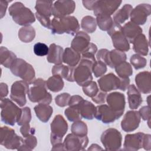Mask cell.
Returning <instances> with one entry per match:
<instances>
[{
  "label": "cell",
  "instance_id": "1",
  "mask_svg": "<svg viewBox=\"0 0 151 151\" xmlns=\"http://www.w3.org/2000/svg\"><path fill=\"white\" fill-rule=\"evenodd\" d=\"M79 29V22L74 16L54 17L51 20L50 29L52 34L66 33L74 35L78 32Z\"/></svg>",
  "mask_w": 151,
  "mask_h": 151
},
{
  "label": "cell",
  "instance_id": "2",
  "mask_svg": "<svg viewBox=\"0 0 151 151\" xmlns=\"http://www.w3.org/2000/svg\"><path fill=\"white\" fill-rule=\"evenodd\" d=\"M95 61L94 56L82 55L74 73V81L78 86L83 87L93 80L92 67Z\"/></svg>",
  "mask_w": 151,
  "mask_h": 151
},
{
  "label": "cell",
  "instance_id": "3",
  "mask_svg": "<svg viewBox=\"0 0 151 151\" xmlns=\"http://www.w3.org/2000/svg\"><path fill=\"white\" fill-rule=\"evenodd\" d=\"M9 14L17 24L29 26L35 21V17L31 10L21 2L13 3L9 8Z\"/></svg>",
  "mask_w": 151,
  "mask_h": 151
},
{
  "label": "cell",
  "instance_id": "4",
  "mask_svg": "<svg viewBox=\"0 0 151 151\" xmlns=\"http://www.w3.org/2000/svg\"><path fill=\"white\" fill-rule=\"evenodd\" d=\"M32 84L27 94L29 100L32 103L50 104L52 101V96L47 91L46 81L38 78L35 80Z\"/></svg>",
  "mask_w": 151,
  "mask_h": 151
},
{
  "label": "cell",
  "instance_id": "5",
  "mask_svg": "<svg viewBox=\"0 0 151 151\" xmlns=\"http://www.w3.org/2000/svg\"><path fill=\"white\" fill-rule=\"evenodd\" d=\"M1 121L10 126L17 123L21 114V109L8 98L1 99Z\"/></svg>",
  "mask_w": 151,
  "mask_h": 151
},
{
  "label": "cell",
  "instance_id": "6",
  "mask_svg": "<svg viewBox=\"0 0 151 151\" xmlns=\"http://www.w3.org/2000/svg\"><path fill=\"white\" fill-rule=\"evenodd\" d=\"M10 70L14 76L21 78L28 84H32L35 80L34 68L22 58H17L12 63Z\"/></svg>",
  "mask_w": 151,
  "mask_h": 151
},
{
  "label": "cell",
  "instance_id": "7",
  "mask_svg": "<svg viewBox=\"0 0 151 151\" xmlns=\"http://www.w3.org/2000/svg\"><path fill=\"white\" fill-rule=\"evenodd\" d=\"M50 142L53 146L61 143L64 136L68 130V124L64 118L60 114L56 115L50 124Z\"/></svg>",
  "mask_w": 151,
  "mask_h": 151
},
{
  "label": "cell",
  "instance_id": "8",
  "mask_svg": "<svg viewBox=\"0 0 151 151\" xmlns=\"http://www.w3.org/2000/svg\"><path fill=\"white\" fill-rule=\"evenodd\" d=\"M100 140L106 150H118L122 146V136L116 129L109 128L102 133Z\"/></svg>",
  "mask_w": 151,
  "mask_h": 151
},
{
  "label": "cell",
  "instance_id": "9",
  "mask_svg": "<svg viewBox=\"0 0 151 151\" xmlns=\"http://www.w3.org/2000/svg\"><path fill=\"white\" fill-rule=\"evenodd\" d=\"M52 5V1H37L35 2V17L40 24L48 29H50L51 27Z\"/></svg>",
  "mask_w": 151,
  "mask_h": 151
},
{
  "label": "cell",
  "instance_id": "10",
  "mask_svg": "<svg viewBox=\"0 0 151 151\" xmlns=\"http://www.w3.org/2000/svg\"><path fill=\"white\" fill-rule=\"evenodd\" d=\"M24 139L18 136L14 129L7 126L1 127L0 144L8 149H17L22 145Z\"/></svg>",
  "mask_w": 151,
  "mask_h": 151
},
{
  "label": "cell",
  "instance_id": "11",
  "mask_svg": "<svg viewBox=\"0 0 151 151\" xmlns=\"http://www.w3.org/2000/svg\"><path fill=\"white\" fill-rule=\"evenodd\" d=\"M29 89V84L25 81H15L11 87V99L19 106H24L27 103L26 94H28Z\"/></svg>",
  "mask_w": 151,
  "mask_h": 151
},
{
  "label": "cell",
  "instance_id": "12",
  "mask_svg": "<svg viewBox=\"0 0 151 151\" xmlns=\"http://www.w3.org/2000/svg\"><path fill=\"white\" fill-rule=\"evenodd\" d=\"M107 34L111 37L113 45L115 49L124 52L130 50V44L122 32V26L113 24L107 31Z\"/></svg>",
  "mask_w": 151,
  "mask_h": 151
},
{
  "label": "cell",
  "instance_id": "13",
  "mask_svg": "<svg viewBox=\"0 0 151 151\" xmlns=\"http://www.w3.org/2000/svg\"><path fill=\"white\" fill-rule=\"evenodd\" d=\"M122 1L95 0L93 6V12L96 17L100 15L111 16L121 5Z\"/></svg>",
  "mask_w": 151,
  "mask_h": 151
},
{
  "label": "cell",
  "instance_id": "14",
  "mask_svg": "<svg viewBox=\"0 0 151 151\" xmlns=\"http://www.w3.org/2000/svg\"><path fill=\"white\" fill-rule=\"evenodd\" d=\"M63 143L66 150H84L88 145V138L87 135L80 136L70 133L65 137Z\"/></svg>",
  "mask_w": 151,
  "mask_h": 151
},
{
  "label": "cell",
  "instance_id": "15",
  "mask_svg": "<svg viewBox=\"0 0 151 151\" xmlns=\"http://www.w3.org/2000/svg\"><path fill=\"white\" fill-rule=\"evenodd\" d=\"M122 115V113L114 111L108 105L104 104L96 106L94 117L103 123L108 124L114 122Z\"/></svg>",
  "mask_w": 151,
  "mask_h": 151
},
{
  "label": "cell",
  "instance_id": "16",
  "mask_svg": "<svg viewBox=\"0 0 151 151\" xmlns=\"http://www.w3.org/2000/svg\"><path fill=\"white\" fill-rule=\"evenodd\" d=\"M151 6L149 4H140L132 10L130 18V21L135 24L143 25L147 21V17L150 15Z\"/></svg>",
  "mask_w": 151,
  "mask_h": 151
},
{
  "label": "cell",
  "instance_id": "17",
  "mask_svg": "<svg viewBox=\"0 0 151 151\" xmlns=\"http://www.w3.org/2000/svg\"><path fill=\"white\" fill-rule=\"evenodd\" d=\"M76 3L73 0H60L54 2L52 5V14L54 17L68 16L74 12Z\"/></svg>",
  "mask_w": 151,
  "mask_h": 151
},
{
  "label": "cell",
  "instance_id": "18",
  "mask_svg": "<svg viewBox=\"0 0 151 151\" xmlns=\"http://www.w3.org/2000/svg\"><path fill=\"white\" fill-rule=\"evenodd\" d=\"M140 116L137 111L129 110L126 113L121 122V127L126 132L135 130L140 123Z\"/></svg>",
  "mask_w": 151,
  "mask_h": 151
},
{
  "label": "cell",
  "instance_id": "19",
  "mask_svg": "<svg viewBox=\"0 0 151 151\" xmlns=\"http://www.w3.org/2000/svg\"><path fill=\"white\" fill-rule=\"evenodd\" d=\"M100 89L104 92L110 91L119 89L120 85V78L113 73H109L104 75L98 80Z\"/></svg>",
  "mask_w": 151,
  "mask_h": 151
},
{
  "label": "cell",
  "instance_id": "20",
  "mask_svg": "<svg viewBox=\"0 0 151 151\" xmlns=\"http://www.w3.org/2000/svg\"><path fill=\"white\" fill-rule=\"evenodd\" d=\"M108 106L114 111L123 114L126 101L125 96L120 92H112L107 94L106 100Z\"/></svg>",
  "mask_w": 151,
  "mask_h": 151
},
{
  "label": "cell",
  "instance_id": "21",
  "mask_svg": "<svg viewBox=\"0 0 151 151\" xmlns=\"http://www.w3.org/2000/svg\"><path fill=\"white\" fill-rule=\"evenodd\" d=\"M144 135L145 133L142 132L126 134L124 137L123 150L136 151L142 148Z\"/></svg>",
  "mask_w": 151,
  "mask_h": 151
},
{
  "label": "cell",
  "instance_id": "22",
  "mask_svg": "<svg viewBox=\"0 0 151 151\" xmlns=\"http://www.w3.org/2000/svg\"><path fill=\"white\" fill-rule=\"evenodd\" d=\"M90 37L84 31H78L73 39L71 43V48L79 53H82L89 45Z\"/></svg>",
  "mask_w": 151,
  "mask_h": 151
},
{
  "label": "cell",
  "instance_id": "23",
  "mask_svg": "<svg viewBox=\"0 0 151 151\" xmlns=\"http://www.w3.org/2000/svg\"><path fill=\"white\" fill-rule=\"evenodd\" d=\"M135 83L140 92L143 94L150 93V73L149 71H145L137 74L135 76Z\"/></svg>",
  "mask_w": 151,
  "mask_h": 151
},
{
  "label": "cell",
  "instance_id": "24",
  "mask_svg": "<svg viewBox=\"0 0 151 151\" xmlns=\"http://www.w3.org/2000/svg\"><path fill=\"white\" fill-rule=\"evenodd\" d=\"M75 67L68 65H65L62 64L54 65L52 68L51 72L52 75L60 76L68 81L73 82L74 81V73Z\"/></svg>",
  "mask_w": 151,
  "mask_h": 151
},
{
  "label": "cell",
  "instance_id": "25",
  "mask_svg": "<svg viewBox=\"0 0 151 151\" xmlns=\"http://www.w3.org/2000/svg\"><path fill=\"white\" fill-rule=\"evenodd\" d=\"M122 32L129 42L133 43L136 37L139 34H142L143 30L140 26L132 21H129L122 27Z\"/></svg>",
  "mask_w": 151,
  "mask_h": 151
},
{
  "label": "cell",
  "instance_id": "26",
  "mask_svg": "<svg viewBox=\"0 0 151 151\" xmlns=\"http://www.w3.org/2000/svg\"><path fill=\"white\" fill-rule=\"evenodd\" d=\"M128 103L130 109L134 110L137 109L142 103V97L140 92L134 84L129 85L127 88Z\"/></svg>",
  "mask_w": 151,
  "mask_h": 151
},
{
  "label": "cell",
  "instance_id": "27",
  "mask_svg": "<svg viewBox=\"0 0 151 151\" xmlns=\"http://www.w3.org/2000/svg\"><path fill=\"white\" fill-rule=\"evenodd\" d=\"M63 52L64 50L62 47L54 43L50 44L47 57L48 62L55 65L61 64L63 63Z\"/></svg>",
  "mask_w": 151,
  "mask_h": 151
},
{
  "label": "cell",
  "instance_id": "28",
  "mask_svg": "<svg viewBox=\"0 0 151 151\" xmlns=\"http://www.w3.org/2000/svg\"><path fill=\"white\" fill-rule=\"evenodd\" d=\"M126 58V54L124 52L114 49L109 51L106 58L105 64L109 65L110 68H114L115 66L120 63L125 61Z\"/></svg>",
  "mask_w": 151,
  "mask_h": 151
},
{
  "label": "cell",
  "instance_id": "29",
  "mask_svg": "<svg viewBox=\"0 0 151 151\" xmlns=\"http://www.w3.org/2000/svg\"><path fill=\"white\" fill-rule=\"evenodd\" d=\"M133 49L134 51L140 55L146 56L149 52L148 42L143 34L137 35L133 41Z\"/></svg>",
  "mask_w": 151,
  "mask_h": 151
},
{
  "label": "cell",
  "instance_id": "30",
  "mask_svg": "<svg viewBox=\"0 0 151 151\" xmlns=\"http://www.w3.org/2000/svg\"><path fill=\"white\" fill-rule=\"evenodd\" d=\"M38 119L43 123H47L53 113V109L49 104L39 103L34 108Z\"/></svg>",
  "mask_w": 151,
  "mask_h": 151
},
{
  "label": "cell",
  "instance_id": "31",
  "mask_svg": "<svg viewBox=\"0 0 151 151\" xmlns=\"http://www.w3.org/2000/svg\"><path fill=\"white\" fill-rule=\"evenodd\" d=\"M81 60L80 53L70 47L66 48L63 52V62L68 65L76 67Z\"/></svg>",
  "mask_w": 151,
  "mask_h": 151
},
{
  "label": "cell",
  "instance_id": "32",
  "mask_svg": "<svg viewBox=\"0 0 151 151\" xmlns=\"http://www.w3.org/2000/svg\"><path fill=\"white\" fill-rule=\"evenodd\" d=\"M132 9L133 7L130 4H124L114 14L113 17L114 24L117 25H121L122 24L129 19Z\"/></svg>",
  "mask_w": 151,
  "mask_h": 151
},
{
  "label": "cell",
  "instance_id": "33",
  "mask_svg": "<svg viewBox=\"0 0 151 151\" xmlns=\"http://www.w3.org/2000/svg\"><path fill=\"white\" fill-rule=\"evenodd\" d=\"M79 109L82 118L92 120L94 118L96 107L90 101L84 100L79 104Z\"/></svg>",
  "mask_w": 151,
  "mask_h": 151
},
{
  "label": "cell",
  "instance_id": "34",
  "mask_svg": "<svg viewBox=\"0 0 151 151\" xmlns=\"http://www.w3.org/2000/svg\"><path fill=\"white\" fill-rule=\"evenodd\" d=\"M17 58V55L6 47L1 46L0 48L1 64L7 68H10L12 63Z\"/></svg>",
  "mask_w": 151,
  "mask_h": 151
},
{
  "label": "cell",
  "instance_id": "35",
  "mask_svg": "<svg viewBox=\"0 0 151 151\" xmlns=\"http://www.w3.org/2000/svg\"><path fill=\"white\" fill-rule=\"evenodd\" d=\"M47 87L50 91L56 93L61 91L64 86L63 78L58 75H53L46 81Z\"/></svg>",
  "mask_w": 151,
  "mask_h": 151
},
{
  "label": "cell",
  "instance_id": "36",
  "mask_svg": "<svg viewBox=\"0 0 151 151\" xmlns=\"http://www.w3.org/2000/svg\"><path fill=\"white\" fill-rule=\"evenodd\" d=\"M35 37V30L31 25L21 27L18 31V38L23 42L29 43L34 40Z\"/></svg>",
  "mask_w": 151,
  "mask_h": 151
},
{
  "label": "cell",
  "instance_id": "37",
  "mask_svg": "<svg viewBox=\"0 0 151 151\" xmlns=\"http://www.w3.org/2000/svg\"><path fill=\"white\" fill-rule=\"evenodd\" d=\"M116 74L120 78H127L133 74L132 65L128 62L123 61L114 67Z\"/></svg>",
  "mask_w": 151,
  "mask_h": 151
},
{
  "label": "cell",
  "instance_id": "38",
  "mask_svg": "<svg viewBox=\"0 0 151 151\" xmlns=\"http://www.w3.org/2000/svg\"><path fill=\"white\" fill-rule=\"evenodd\" d=\"M81 27L86 33L94 32L97 28L96 19L90 15L84 17L81 21Z\"/></svg>",
  "mask_w": 151,
  "mask_h": 151
},
{
  "label": "cell",
  "instance_id": "39",
  "mask_svg": "<svg viewBox=\"0 0 151 151\" xmlns=\"http://www.w3.org/2000/svg\"><path fill=\"white\" fill-rule=\"evenodd\" d=\"M96 20L97 25L102 31H109L114 24L113 18L109 15H98L96 17Z\"/></svg>",
  "mask_w": 151,
  "mask_h": 151
},
{
  "label": "cell",
  "instance_id": "40",
  "mask_svg": "<svg viewBox=\"0 0 151 151\" xmlns=\"http://www.w3.org/2000/svg\"><path fill=\"white\" fill-rule=\"evenodd\" d=\"M65 116L70 122H76L82 119L80 114L79 106H69L64 111Z\"/></svg>",
  "mask_w": 151,
  "mask_h": 151
},
{
  "label": "cell",
  "instance_id": "41",
  "mask_svg": "<svg viewBox=\"0 0 151 151\" xmlns=\"http://www.w3.org/2000/svg\"><path fill=\"white\" fill-rule=\"evenodd\" d=\"M72 133L80 136H86L88 132L87 124L83 121L78 120L74 122L71 127Z\"/></svg>",
  "mask_w": 151,
  "mask_h": 151
},
{
  "label": "cell",
  "instance_id": "42",
  "mask_svg": "<svg viewBox=\"0 0 151 151\" xmlns=\"http://www.w3.org/2000/svg\"><path fill=\"white\" fill-rule=\"evenodd\" d=\"M37 145V139L34 134L24 137L22 145L18 149V150H31Z\"/></svg>",
  "mask_w": 151,
  "mask_h": 151
},
{
  "label": "cell",
  "instance_id": "43",
  "mask_svg": "<svg viewBox=\"0 0 151 151\" xmlns=\"http://www.w3.org/2000/svg\"><path fill=\"white\" fill-rule=\"evenodd\" d=\"M130 62L131 65H132L136 70L144 68L147 64L146 59L137 54H134L131 56Z\"/></svg>",
  "mask_w": 151,
  "mask_h": 151
},
{
  "label": "cell",
  "instance_id": "44",
  "mask_svg": "<svg viewBox=\"0 0 151 151\" xmlns=\"http://www.w3.org/2000/svg\"><path fill=\"white\" fill-rule=\"evenodd\" d=\"M107 65L99 60L96 61L93 65L92 73L96 77L103 76L107 71Z\"/></svg>",
  "mask_w": 151,
  "mask_h": 151
},
{
  "label": "cell",
  "instance_id": "45",
  "mask_svg": "<svg viewBox=\"0 0 151 151\" xmlns=\"http://www.w3.org/2000/svg\"><path fill=\"white\" fill-rule=\"evenodd\" d=\"M99 89L98 88L97 84L95 81H91L87 84L83 86V93L89 97H94L98 93Z\"/></svg>",
  "mask_w": 151,
  "mask_h": 151
},
{
  "label": "cell",
  "instance_id": "46",
  "mask_svg": "<svg viewBox=\"0 0 151 151\" xmlns=\"http://www.w3.org/2000/svg\"><path fill=\"white\" fill-rule=\"evenodd\" d=\"M31 109L28 107H25L21 109V114L20 117L17 122V124L19 126H22L25 124L29 123L31 120Z\"/></svg>",
  "mask_w": 151,
  "mask_h": 151
},
{
  "label": "cell",
  "instance_id": "47",
  "mask_svg": "<svg viewBox=\"0 0 151 151\" xmlns=\"http://www.w3.org/2000/svg\"><path fill=\"white\" fill-rule=\"evenodd\" d=\"M71 96L68 93H63L58 94L55 98V104L61 107H65L68 105Z\"/></svg>",
  "mask_w": 151,
  "mask_h": 151
},
{
  "label": "cell",
  "instance_id": "48",
  "mask_svg": "<svg viewBox=\"0 0 151 151\" xmlns=\"http://www.w3.org/2000/svg\"><path fill=\"white\" fill-rule=\"evenodd\" d=\"M49 47L44 43L37 42L33 47V51L35 55L38 56H44L48 54Z\"/></svg>",
  "mask_w": 151,
  "mask_h": 151
},
{
  "label": "cell",
  "instance_id": "49",
  "mask_svg": "<svg viewBox=\"0 0 151 151\" xmlns=\"http://www.w3.org/2000/svg\"><path fill=\"white\" fill-rule=\"evenodd\" d=\"M139 113L140 117L145 120L148 122V125L149 126V123L150 120V106H145L141 107L139 110Z\"/></svg>",
  "mask_w": 151,
  "mask_h": 151
},
{
  "label": "cell",
  "instance_id": "50",
  "mask_svg": "<svg viewBox=\"0 0 151 151\" xmlns=\"http://www.w3.org/2000/svg\"><path fill=\"white\" fill-rule=\"evenodd\" d=\"M20 132L24 138L29 135L34 134L35 132V129L34 127H31L29 124L27 123L21 126L20 128Z\"/></svg>",
  "mask_w": 151,
  "mask_h": 151
},
{
  "label": "cell",
  "instance_id": "51",
  "mask_svg": "<svg viewBox=\"0 0 151 151\" xmlns=\"http://www.w3.org/2000/svg\"><path fill=\"white\" fill-rule=\"evenodd\" d=\"M107 94L106 92H104L101 90H99L97 94L91 98L92 100L97 104H103L106 100V97Z\"/></svg>",
  "mask_w": 151,
  "mask_h": 151
},
{
  "label": "cell",
  "instance_id": "52",
  "mask_svg": "<svg viewBox=\"0 0 151 151\" xmlns=\"http://www.w3.org/2000/svg\"><path fill=\"white\" fill-rule=\"evenodd\" d=\"M97 51V47L96 44L90 42L87 48L81 53L82 55L94 56Z\"/></svg>",
  "mask_w": 151,
  "mask_h": 151
},
{
  "label": "cell",
  "instance_id": "53",
  "mask_svg": "<svg viewBox=\"0 0 151 151\" xmlns=\"http://www.w3.org/2000/svg\"><path fill=\"white\" fill-rule=\"evenodd\" d=\"M142 147L146 150H150L151 149V135L149 134H145L143 139Z\"/></svg>",
  "mask_w": 151,
  "mask_h": 151
},
{
  "label": "cell",
  "instance_id": "54",
  "mask_svg": "<svg viewBox=\"0 0 151 151\" xmlns=\"http://www.w3.org/2000/svg\"><path fill=\"white\" fill-rule=\"evenodd\" d=\"M83 98L78 95H74L71 96L68 106H79L80 103L83 100Z\"/></svg>",
  "mask_w": 151,
  "mask_h": 151
},
{
  "label": "cell",
  "instance_id": "55",
  "mask_svg": "<svg viewBox=\"0 0 151 151\" xmlns=\"http://www.w3.org/2000/svg\"><path fill=\"white\" fill-rule=\"evenodd\" d=\"M109 50L107 49H100L96 54V58L97 60L101 61L105 63L106 58L107 55Z\"/></svg>",
  "mask_w": 151,
  "mask_h": 151
},
{
  "label": "cell",
  "instance_id": "56",
  "mask_svg": "<svg viewBox=\"0 0 151 151\" xmlns=\"http://www.w3.org/2000/svg\"><path fill=\"white\" fill-rule=\"evenodd\" d=\"M129 84H130V79L129 77L120 78V85H119V89L122 91H125L128 88Z\"/></svg>",
  "mask_w": 151,
  "mask_h": 151
},
{
  "label": "cell",
  "instance_id": "57",
  "mask_svg": "<svg viewBox=\"0 0 151 151\" xmlns=\"http://www.w3.org/2000/svg\"><path fill=\"white\" fill-rule=\"evenodd\" d=\"M8 94V87L6 83H1L0 84V96L1 99L5 98Z\"/></svg>",
  "mask_w": 151,
  "mask_h": 151
},
{
  "label": "cell",
  "instance_id": "58",
  "mask_svg": "<svg viewBox=\"0 0 151 151\" xmlns=\"http://www.w3.org/2000/svg\"><path fill=\"white\" fill-rule=\"evenodd\" d=\"M9 1L6 0H1L0 1V5H1V12H0V15L1 18H2L6 14V10L7 9Z\"/></svg>",
  "mask_w": 151,
  "mask_h": 151
},
{
  "label": "cell",
  "instance_id": "59",
  "mask_svg": "<svg viewBox=\"0 0 151 151\" xmlns=\"http://www.w3.org/2000/svg\"><path fill=\"white\" fill-rule=\"evenodd\" d=\"M95 0H84L82 1L83 6L88 10L91 11L93 9Z\"/></svg>",
  "mask_w": 151,
  "mask_h": 151
},
{
  "label": "cell",
  "instance_id": "60",
  "mask_svg": "<svg viewBox=\"0 0 151 151\" xmlns=\"http://www.w3.org/2000/svg\"><path fill=\"white\" fill-rule=\"evenodd\" d=\"M52 150H66L64 145V143H59L52 146L51 149Z\"/></svg>",
  "mask_w": 151,
  "mask_h": 151
},
{
  "label": "cell",
  "instance_id": "61",
  "mask_svg": "<svg viewBox=\"0 0 151 151\" xmlns=\"http://www.w3.org/2000/svg\"><path fill=\"white\" fill-rule=\"evenodd\" d=\"M88 150H103V148H101L99 145L97 144H92L87 149Z\"/></svg>",
  "mask_w": 151,
  "mask_h": 151
}]
</instances>
